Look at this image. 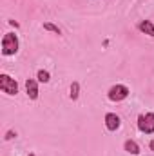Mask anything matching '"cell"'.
<instances>
[{
	"label": "cell",
	"instance_id": "6da1fadb",
	"mask_svg": "<svg viewBox=\"0 0 154 156\" xmlns=\"http://www.w3.org/2000/svg\"><path fill=\"white\" fill-rule=\"evenodd\" d=\"M16 51H18V37L15 33H5L2 38V55L11 56L16 55Z\"/></svg>",
	"mask_w": 154,
	"mask_h": 156
},
{
	"label": "cell",
	"instance_id": "7a4b0ae2",
	"mask_svg": "<svg viewBox=\"0 0 154 156\" xmlns=\"http://www.w3.org/2000/svg\"><path fill=\"white\" fill-rule=\"evenodd\" d=\"M129 87L127 85H123V83H116L113 85L111 89H109V93H107V96H109V100L111 102H121V100H125L127 96H129Z\"/></svg>",
	"mask_w": 154,
	"mask_h": 156
},
{
	"label": "cell",
	"instance_id": "3957f363",
	"mask_svg": "<svg viewBox=\"0 0 154 156\" xmlns=\"http://www.w3.org/2000/svg\"><path fill=\"white\" fill-rule=\"evenodd\" d=\"M138 129L143 134H152L154 133V113L140 115L138 116Z\"/></svg>",
	"mask_w": 154,
	"mask_h": 156
},
{
	"label": "cell",
	"instance_id": "277c9868",
	"mask_svg": "<svg viewBox=\"0 0 154 156\" xmlns=\"http://www.w3.org/2000/svg\"><path fill=\"white\" fill-rule=\"evenodd\" d=\"M0 89L5 94H16L18 93V83L9 75H0Z\"/></svg>",
	"mask_w": 154,
	"mask_h": 156
},
{
	"label": "cell",
	"instance_id": "5b68a950",
	"mask_svg": "<svg viewBox=\"0 0 154 156\" xmlns=\"http://www.w3.org/2000/svg\"><path fill=\"white\" fill-rule=\"evenodd\" d=\"M120 125H121V120H120L118 115H114V113H107L105 115V127H107V131H118Z\"/></svg>",
	"mask_w": 154,
	"mask_h": 156
},
{
	"label": "cell",
	"instance_id": "8992f818",
	"mask_svg": "<svg viewBox=\"0 0 154 156\" xmlns=\"http://www.w3.org/2000/svg\"><path fill=\"white\" fill-rule=\"evenodd\" d=\"M26 91H27V96L31 100H37L38 98V83H37V80L27 78L26 80Z\"/></svg>",
	"mask_w": 154,
	"mask_h": 156
},
{
	"label": "cell",
	"instance_id": "52a82bcc",
	"mask_svg": "<svg viewBox=\"0 0 154 156\" xmlns=\"http://www.w3.org/2000/svg\"><path fill=\"white\" fill-rule=\"evenodd\" d=\"M138 29L149 37H154V22H151V20H142L138 24Z\"/></svg>",
	"mask_w": 154,
	"mask_h": 156
},
{
	"label": "cell",
	"instance_id": "ba28073f",
	"mask_svg": "<svg viewBox=\"0 0 154 156\" xmlns=\"http://www.w3.org/2000/svg\"><path fill=\"white\" fill-rule=\"evenodd\" d=\"M123 149H125L129 154H134V156L140 154V145H138L134 140H127V142L123 144Z\"/></svg>",
	"mask_w": 154,
	"mask_h": 156
},
{
	"label": "cell",
	"instance_id": "9c48e42d",
	"mask_svg": "<svg viewBox=\"0 0 154 156\" xmlns=\"http://www.w3.org/2000/svg\"><path fill=\"white\" fill-rule=\"evenodd\" d=\"M69 96H71V100H78V96H80V83H78V82H73V83H71V93H69Z\"/></svg>",
	"mask_w": 154,
	"mask_h": 156
},
{
	"label": "cell",
	"instance_id": "30bf717a",
	"mask_svg": "<svg viewBox=\"0 0 154 156\" xmlns=\"http://www.w3.org/2000/svg\"><path fill=\"white\" fill-rule=\"evenodd\" d=\"M37 78H38V82H42V83H47V82L51 80V75H49V71L40 69L38 73H37Z\"/></svg>",
	"mask_w": 154,
	"mask_h": 156
},
{
	"label": "cell",
	"instance_id": "8fae6325",
	"mask_svg": "<svg viewBox=\"0 0 154 156\" xmlns=\"http://www.w3.org/2000/svg\"><path fill=\"white\" fill-rule=\"evenodd\" d=\"M44 29H45V31H51V33H54V35H62L60 27L54 26V24H51V22H45V24H44Z\"/></svg>",
	"mask_w": 154,
	"mask_h": 156
},
{
	"label": "cell",
	"instance_id": "7c38bea8",
	"mask_svg": "<svg viewBox=\"0 0 154 156\" xmlns=\"http://www.w3.org/2000/svg\"><path fill=\"white\" fill-rule=\"evenodd\" d=\"M15 136H16V133H15V131H7V133H5V140H13Z\"/></svg>",
	"mask_w": 154,
	"mask_h": 156
},
{
	"label": "cell",
	"instance_id": "4fadbf2b",
	"mask_svg": "<svg viewBox=\"0 0 154 156\" xmlns=\"http://www.w3.org/2000/svg\"><path fill=\"white\" fill-rule=\"evenodd\" d=\"M151 149H152V151H154V140H152V142H151Z\"/></svg>",
	"mask_w": 154,
	"mask_h": 156
},
{
	"label": "cell",
	"instance_id": "5bb4252c",
	"mask_svg": "<svg viewBox=\"0 0 154 156\" xmlns=\"http://www.w3.org/2000/svg\"><path fill=\"white\" fill-rule=\"evenodd\" d=\"M29 156H37V154H35V153H31V154H29Z\"/></svg>",
	"mask_w": 154,
	"mask_h": 156
}]
</instances>
